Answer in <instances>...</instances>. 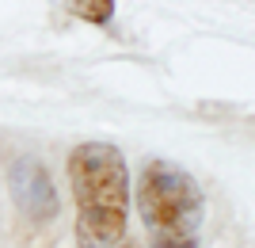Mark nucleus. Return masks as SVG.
I'll use <instances>...</instances> for the list:
<instances>
[{"label":"nucleus","instance_id":"obj_3","mask_svg":"<svg viewBox=\"0 0 255 248\" xmlns=\"http://www.w3.org/2000/svg\"><path fill=\"white\" fill-rule=\"evenodd\" d=\"M8 187H11V199L31 222H53L61 203H57V187H53L50 172H46L38 161L23 157V161L11 164V176H8Z\"/></svg>","mask_w":255,"mask_h":248},{"label":"nucleus","instance_id":"obj_4","mask_svg":"<svg viewBox=\"0 0 255 248\" xmlns=\"http://www.w3.org/2000/svg\"><path fill=\"white\" fill-rule=\"evenodd\" d=\"M69 8H73V15H80V19H88V23H107L115 15V4H111V0H76Z\"/></svg>","mask_w":255,"mask_h":248},{"label":"nucleus","instance_id":"obj_2","mask_svg":"<svg viewBox=\"0 0 255 248\" xmlns=\"http://www.w3.org/2000/svg\"><path fill=\"white\" fill-rule=\"evenodd\" d=\"M137 214L152 248H198L206 222V195L187 168L171 161H145L137 176Z\"/></svg>","mask_w":255,"mask_h":248},{"label":"nucleus","instance_id":"obj_1","mask_svg":"<svg viewBox=\"0 0 255 248\" xmlns=\"http://www.w3.org/2000/svg\"><path fill=\"white\" fill-rule=\"evenodd\" d=\"M65 168L76 203V248H118L133 195L122 149L107 141H84L69 153Z\"/></svg>","mask_w":255,"mask_h":248},{"label":"nucleus","instance_id":"obj_5","mask_svg":"<svg viewBox=\"0 0 255 248\" xmlns=\"http://www.w3.org/2000/svg\"><path fill=\"white\" fill-rule=\"evenodd\" d=\"M118 248H137V245H118Z\"/></svg>","mask_w":255,"mask_h":248}]
</instances>
